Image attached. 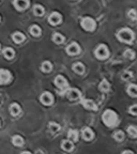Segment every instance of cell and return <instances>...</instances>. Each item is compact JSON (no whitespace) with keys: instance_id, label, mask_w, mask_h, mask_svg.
<instances>
[{"instance_id":"22","label":"cell","mask_w":137,"mask_h":154,"mask_svg":"<svg viewBox=\"0 0 137 154\" xmlns=\"http://www.w3.org/2000/svg\"><path fill=\"white\" fill-rule=\"evenodd\" d=\"M41 70L43 71L44 73H49L53 70V64H51L49 61H44L41 65Z\"/></svg>"},{"instance_id":"4","label":"cell","mask_w":137,"mask_h":154,"mask_svg":"<svg viewBox=\"0 0 137 154\" xmlns=\"http://www.w3.org/2000/svg\"><path fill=\"white\" fill-rule=\"evenodd\" d=\"M55 85L62 93H67V91L69 90V82H67V80L65 79L62 75H58V76L56 77Z\"/></svg>"},{"instance_id":"26","label":"cell","mask_w":137,"mask_h":154,"mask_svg":"<svg viewBox=\"0 0 137 154\" xmlns=\"http://www.w3.org/2000/svg\"><path fill=\"white\" fill-rule=\"evenodd\" d=\"M48 126H49V131H51L53 134H57V133L61 130V126L56 122H51L48 124Z\"/></svg>"},{"instance_id":"17","label":"cell","mask_w":137,"mask_h":154,"mask_svg":"<svg viewBox=\"0 0 137 154\" xmlns=\"http://www.w3.org/2000/svg\"><path fill=\"white\" fill-rule=\"evenodd\" d=\"M12 40L15 42L16 44H19L22 43V42L25 41V35L22 33V32H14V33L12 34Z\"/></svg>"},{"instance_id":"31","label":"cell","mask_w":137,"mask_h":154,"mask_svg":"<svg viewBox=\"0 0 137 154\" xmlns=\"http://www.w3.org/2000/svg\"><path fill=\"white\" fill-rule=\"evenodd\" d=\"M122 79L123 80H130L131 78H133V74L132 72H129V71H125L124 73L122 74Z\"/></svg>"},{"instance_id":"6","label":"cell","mask_w":137,"mask_h":154,"mask_svg":"<svg viewBox=\"0 0 137 154\" xmlns=\"http://www.w3.org/2000/svg\"><path fill=\"white\" fill-rule=\"evenodd\" d=\"M40 101H41V103L43 104V105L49 106V105H51V104H53L54 96H53V94H51V93L45 91V92H43V93L41 94V96H40Z\"/></svg>"},{"instance_id":"34","label":"cell","mask_w":137,"mask_h":154,"mask_svg":"<svg viewBox=\"0 0 137 154\" xmlns=\"http://www.w3.org/2000/svg\"><path fill=\"white\" fill-rule=\"evenodd\" d=\"M122 153H133V151H131V150H125V151H123Z\"/></svg>"},{"instance_id":"16","label":"cell","mask_w":137,"mask_h":154,"mask_svg":"<svg viewBox=\"0 0 137 154\" xmlns=\"http://www.w3.org/2000/svg\"><path fill=\"white\" fill-rule=\"evenodd\" d=\"M22 111V108H20V106L18 105L17 103H13L11 104L10 106V112L12 116H18Z\"/></svg>"},{"instance_id":"8","label":"cell","mask_w":137,"mask_h":154,"mask_svg":"<svg viewBox=\"0 0 137 154\" xmlns=\"http://www.w3.org/2000/svg\"><path fill=\"white\" fill-rule=\"evenodd\" d=\"M11 73L7 70H0V85H7L11 82Z\"/></svg>"},{"instance_id":"7","label":"cell","mask_w":137,"mask_h":154,"mask_svg":"<svg viewBox=\"0 0 137 154\" xmlns=\"http://www.w3.org/2000/svg\"><path fill=\"white\" fill-rule=\"evenodd\" d=\"M65 51H67V55H70V56L78 55V54L80 53V46L77 43H75V42H73V43L69 44V45L67 46Z\"/></svg>"},{"instance_id":"30","label":"cell","mask_w":137,"mask_h":154,"mask_svg":"<svg viewBox=\"0 0 137 154\" xmlns=\"http://www.w3.org/2000/svg\"><path fill=\"white\" fill-rule=\"evenodd\" d=\"M114 138H115L117 141H122L124 139V133L122 131H117V132L114 134Z\"/></svg>"},{"instance_id":"3","label":"cell","mask_w":137,"mask_h":154,"mask_svg":"<svg viewBox=\"0 0 137 154\" xmlns=\"http://www.w3.org/2000/svg\"><path fill=\"white\" fill-rule=\"evenodd\" d=\"M94 54H95V57L100 60H104L106 58H108L109 56V49L108 47L105 45V44H100L96 49L94 51Z\"/></svg>"},{"instance_id":"15","label":"cell","mask_w":137,"mask_h":154,"mask_svg":"<svg viewBox=\"0 0 137 154\" xmlns=\"http://www.w3.org/2000/svg\"><path fill=\"white\" fill-rule=\"evenodd\" d=\"M72 69H73V71L76 73V74L82 75V74H84V73H85V65L83 64V63H80V62L74 63V64H73V66H72Z\"/></svg>"},{"instance_id":"23","label":"cell","mask_w":137,"mask_h":154,"mask_svg":"<svg viewBox=\"0 0 137 154\" xmlns=\"http://www.w3.org/2000/svg\"><path fill=\"white\" fill-rule=\"evenodd\" d=\"M12 143L14 146H16V147H22L23 144H24V139L20 136H18V135H15V136L12 137Z\"/></svg>"},{"instance_id":"27","label":"cell","mask_w":137,"mask_h":154,"mask_svg":"<svg viewBox=\"0 0 137 154\" xmlns=\"http://www.w3.org/2000/svg\"><path fill=\"white\" fill-rule=\"evenodd\" d=\"M67 137L72 141H77L78 140V132L76 130H70L67 132Z\"/></svg>"},{"instance_id":"20","label":"cell","mask_w":137,"mask_h":154,"mask_svg":"<svg viewBox=\"0 0 137 154\" xmlns=\"http://www.w3.org/2000/svg\"><path fill=\"white\" fill-rule=\"evenodd\" d=\"M3 56H5V58H7V59H12L13 57H14V49L11 47H5V49H3Z\"/></svg>"},{"instance_id":"9","label":"cell","mask_w":137,"mask_h":154,"mask_svg":"<svg viewBox=\"0 0 137 154\" xmlns=\"http://www.w3.org/2000/svg\"><path fill=\"white\" fill-rule=\"evenodd\" d=\"M67 99L71 100V101H76L77 99H79L80 96H82V93L76 88H72V89H69L67 91Z\"/></svg>"},{"instance_id":"5","label":"cell","mask_w":137,"mask_h":154,"mask_svg":"<svg viewBox=\"0 0 137 154\" xmlns=\"http://www.w3.org/2000/svg\"><path fill=\"white\" fill-rule=\"evenodd\" d=\"M80 26L86 31H93L96 27V23L91 17H84L80 20Z\"/></svg>"},{"instance_id":"24","label":"cell","mask_w":137,"mask_h":154,"mask_svg":"<svg viewBox=\"0 0 137 154\" xmlns=\"http://www.w3.org/2000/svg\"><path fill=\"white\" fill-rule=\"evenodd\" d=\"M53 41L55 42L56 44H62L64 42V36L62 34L58 33V32H55L53 34Z\"/></svg>"},{"instance_id":"33","label":"cell","mask_w":137,"mask_h":154,"mask_svg":"<svg viewBox=\"0 0 137 154\" xmlns=\"http://www.w3.org/2000/svg\"><path fill=\"white\" fill-rule=\"evenodd\" d=\"M129 112L133 116H137V104L131 106L130 108H129Z\"/></svg>"},{"instance_id":"10","label":"cell","mask_w":137,"mask_h":154,"mask_svg":"<svg viewBox=\"0 0 137 154\" xmlns=\"http://www.w3.org/2000/svg\"><path fill=\"white\" fill-rule=\"evenodd\" d=\"M13 5L18 11H24L29 7V0H13Z\"/></svg>"},{"instance_id":"14","label":"cell","mask_w":137,"mask_h":154,"mask_svg":"<svg viewBox=\"0 0 137 154\" xmlns=\"http://www.w3.org/2000/svg\"><path fill=\"white\" fill-rule=\"evenodd\" d=\"M99 89L101 92L103 93H106V92H108L111 90V84L108 82L107 79H103L101 82H100V86H99Z\"/></svg>"},{"instance_id":"19","label":"cell","mask_w":137,"mask_h":154,"mask_svg":"<svg viewBox=\"0 0 137 154\" xmlns=\"http://www.w3.org/2000/svg\"><path fill=\"white\" fill-rule=\"evenodd\" d=\"M61 148H62L64 151H72L74 146H73L72 140L67 139V140H63L62 143H61Z\"/></svg>"},{"instance_id":"11","label":"cell","mask_w":137,"mask_h":154,"mask_svg":"<svg viewBox=\"0 0 137 154\" xmlns=\"http://www.w3.org/2000/svg\"><path fill=\"white\" fill-rule=\"evenodd\" d=\"M61 20H62L61 15L58 12L51 13V14L49 15V17H48V23H49L51 25H53V26H57V25H59L61 23Z\"/></svg>"},{"instance_id":"21","label":"cell","mask_w":137,"mask_h":154,"mask_svg":"<svg viewBox=\"0 0 137 154\" xmlns=\"http://www.w3.org/2000/svg\"><path fill=\"white\" fill-rule=\"evenodd\" d=\"M44 13H45V10H44V8L42 7V5H36L33 7V14L34 15H36V16H42V15H44Z\"/></svg>"},{"instance_id":"1","label":"cell","mask_w":137,"mask_h":154,"mask_svg":"<svg viewBox=\"0 0 137 154\" xmlns=\"http://www.w3.org/2000/svg\"><path fill=\"white\" fill-rule=\"evenodd\" d=\"M102 120L104 124L108 128H115L119 123V117L118 115L111 109H106L102 115Z\"/></svg>"},{"instance_id":"25","label":"cell","mask_w":137,"mask_h":154,"mask_svg":"<svg viewBox=\"0 0 137 154\" xmlns=\"http://www.w3.org/2000/svg\"><path fill=\"white\" fill-rule=\"evenodd\" d=\"M29 31H30V33L33 36H39L41 34V28H40L38 25H32V26L30 27V29H29Z\"/></svg>"},{"instance_id":"28","label":"cell","mask_w":137,"mask_h":154,"mask_svg":"<svg viewBox=\"0 0 137 154\" xmlns=\"http://www.w3.org/2000/svg\"><path fill=\"white\" fill-rule=\"evenodd\" d=\"M128 134L132 138H137V126L136 125H130L128 128Z\"/></svg>"},{"instance_id":"2","label":"cell","mask_w":137,"mask_h":154,"mask_svg":"<svg viewBox=\"0 0 137 154\" xmlns=\"http://www.w3.org/2000/svg\"><path fill=\"white\" fill-rule=\"evenodd\" d=\"M117 38H118L119 41L122 42V43L131 44L133 41H134L135 35H134L133 30H131L130 28H123L118 32Z\"/></svg>"},{"instance_id":"12","label":"cell","mask_w":137,"mask_h":154,"mask_svg":"<svg viewBox=\"0 0 137 154\" xmlns=\"http://www.w3.org/2000/svg\"><path fill=\"white\" fill-rule=\"evenodd\" d=\"M82 105L84 108L88 109V110H96L98 109V106L96 104L94 103L92 100H89V99H85L82 101Z\"/></svg>"},{"instance_id":"29","label":"cell","mask_w":137,"mask_h":154,"mask_svg":"<svg viewBox=\"0 0 137 154\" xmlns=\"http://www.w3.org/2000/svg\"><path fill=\"white\" fill-rule=\"evenodd\" d=\"M123 56L129 60H133L135 58V51L133 49H125L124 53H123Z\"/></svg>"},{"instance_id":"13","label":"cell","mask_w":137,"mask_h":154,"mask_svg":"<svg viewBox=\"0 0 137 154\" xmlns=\"http://www.w3.org/2000/svg\"><path fill=\"white\" fill-rule=\"evenodd\" d=\"M82 136L86 141H90V140L93 139L94 137V133L92 132L91 128H84L82 131Z\"/></svg>"},{"instance_id":"18","label":"cell","mask_w":137,"mask_h":154,"mask_svg":"<svg viewBox=\"0 0 137 154\" xmlns=\"http://www.w3.org/2000/svg\"><path fill=\"white\" fill-rule=\"evenodd\" d=\"M126 92L132 97H137V85L135 84L129 85V87L126 88Z\"/></svg>"},{"instance_id":"32","label":"cell","mask_w":137,"mask_h":154,"mask_svg":"<svg viewBox=\"0 0 137 154\" xmlns=\"http://www.w3.org/2000/svg\"><path fill=\"white\" fill-rule=\"evenodd\" d=\"M128 16L130 17L132 20H135V19L137 18V12L135 11L134 9H131L130 11L128 12Z\"/></svg>"}]
</instances>
